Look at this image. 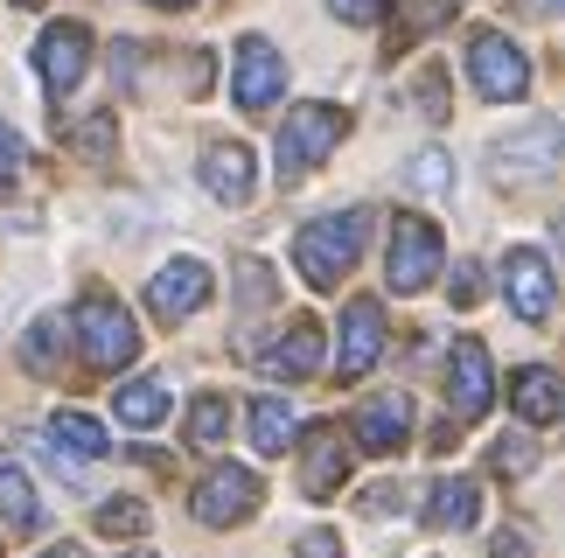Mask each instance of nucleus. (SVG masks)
<instances>
[{
  "label": "nucleus",
  "mask_w": 565,
  "mask_h": 558,
  "mask_svg": "<svg viewBox=\"0 0 565 558\" xmlns=\"http://www.w3.org/2000/svg\"><path fill=\"white\" fill-rule=\"evenodd\" d=\"M447 405H454V419H482L495 405V363L475 335H461L447 350Z\"/></svg>",
  "instance_id": "obj_11"
},
{
  "label": "nucleus",
  "mask_w": 565,
  "mask_h": 558,
  "mask_svg": "<svg viewBox=\"0 0 565 558\" xmlns=\"http://www.w3.org/2000/svg\"><path fill=\"white\" fill-rule=\"evenodd\" d=\"M245 426H252V447H258L266 461H273V454H294V440H300V419H294L287 398H252Z\"/></svg>",
  "instance_id": "obj_22"
},
{
  "label": "nucleus",
  "mask_w": 565,
  "mask_h": 558,
  "mask_svg": "<svg viewBox=\"0 0 565 558\" xmlns=\"http://www.w3.org/2000/svg\"><path fill=\"white\" fill-rule=\"evenodd\" d=\"M363 245H371V210H329V217L294 230V266L315 293H335L363 259Z\"/></svg>",
  "instance_id": "obj_1"
},
{
  "label": "nucleus",
  "mask_w": 565,
  "mask_h": 558,
  "mask_svg": "<svg viewBox=\"0 0 565 558\" xmlns=\"http://www.w3.org/2000/svg\"><path fill=\"white\" fill-rule=\"evenodd\" d=\"M440 266H447L440 224L419 217V210L391 217V251H384V279H391V293H426L433 279H440Z\"/></svg>",
  "instance_id": "obj_3"
},
{
  "label": "nucleus",
  "mask_w": 565,
  "mask_h": 558,
  "mask_svg": "<svg viewBox=\"0 0 565 558\" xmlns=\"http://www.w3.org/2000/svg\"><path fill=\"white\" fill-rule=\"evenodd\" d=\"M84 71H92V29H84V21H50V29L35 35V77H42V92L63 105L84 84Z\"/></svg>",
  "instance_id": "obj_8"
},
{
  "label": "nucleus",
  "mask_w": 565,
  "mask_h": 558,
  "mask_svg": "<svg viewBox=\"0 0 565 558\" xmlns=\"http://www.w3.org/2000/svg\"><path fill=\"white\" fill-rule=\"evenodd\" d=\"M489 558H531V538H524V530H495V538H489Z\"/></svg>",
  "instance_id": "obj_38"
},
{
  "label": "nucleus",
  "mask_w": 565,
  "mask_h": 558,
  "mask_svg": "<svg viewBox=\"0 0 565 558\" xmlns=\"http://www.w3.org/2000/svg\"><path fill=\"white\" fill-rule=\"evenodd\" d=\"M147 524H154V517H147L140 496H105L98 503V538H140Z\"/></svg>",
  "instance_id": "obj_29"
},
{
  "label": "nucleus",
  "mask_w": 565,
  "mask_h": 558,
  "mask_svg": "<svg viewBox=\"0 0 565 558\" xmlns=\"http://www.w3.org/2000/svg\"><path fill=\"white\" fill-rule=\"evenodd\" d=\"M510 405H516V419L524 426H552L565 412V384L552 363H524V371L510 377Z\"/></svg>",
  "instance_id": "obj_17"
},
{
  "label": "nucleus",
  "mask_w": 565,
  "mask_h": 558,
  "mask_svg": "<svg viewBox=\"0 0 565 558\" xmlns=\"http://www.w3.org/2000/svg\"><path fill=\"white\" fill-rule=\"evenodd\" d=\"M42 558H84V545H50Z\"/></svg>",
  "instance_id": "obj_40"
},
{
  "label": "nucleus",
  "mask_w": 565,
  "mask_h": 558,
  "mask_svg": "<svg viewBox=\"0 0 565 558\" xmlns=\"http://www.w3.org/2000/svg\"><path fill=\"white\" fill-rule=\"evenodd\" d=\"M426 524L433 530H475L482 524V489H475L468 475H447L426 489Z\"/></svg>",
  "instance_id": "obj_20"
},
{
  "label": "nucleus",
  "mask_w": 565,
  "mask_h": 558,
  "mask_svg": "<svg viewBox=\"0 0 565 558\" xmlns=\"http://www.w3.org/2000/svg\"><path fill=\"white\" fill-rule=\"evenodd\" d=\"M224 433H231V398L224 391H203V398L189 405V419H182V440L210 454V447H224Z\"/></svg>",
  "instance_id": "obj_25"
},
{
  "label": "nucleus",
  "mask_w": 565,
  "mask_h": 558,
  "mask_svg": "<svg viewBox=\"0 0 565 558\" xmlns=\"http://www.w3.org/2000/svg\"><path fill=\"white\" fill-rule=\"evenodd\" d=\"M350 461H356V447L342 426H308L300 433V489L308 496H335L342 482H350Z\"/></svg>",
  "instance_id": "obj_14"
},
{
  "label": "nucleus",
  "mask_w": 565,
  "mask_h": 558,
  "mask_svg": "<svg viewBox=\"0 0 565 558\" xmlns=\"http://www.w3.org/2000/svg\"><path fill=\"white\" fill-rule=\"evenodd\" d=\"M342 140H350V112H342V105H321V98L315 105H294V112L279 119V147H273L279 182H308Z\"/></svg>",
  "instance_id": "obj_2"
},
{
  "label": "nucleus",
  "mask_w": 565,
  "mask_h": 558,
  "mask_svg": "<svg viewBox=\"0 0 565 558\" xmlns=\"http://www.w3.org/2000/svg\"><path fill=\"white\" fill-rule=\"evenodd\" d=\"M350 433H356V454H405L412 447V398L405 391H377V398H363L356 405V419H350Z\"/></svg>",
  "instance_id": "obj_12"
},
{
  "label": "nucleus",
  "mask_w": 565,
  "mask_h": 558,
  "mask_svg": "<svg viewBox=\"0 0 565 558\" xmlns=\"http://www.w3.org/2000/svg\"><path fill=\"white\" fill-rule=\"evenodd\" d=\"M294 551L300 558H342V538H335L329 524H315V530H300V538H294Z\"/></svg>",
  "instance_id": "obj_36"
},
{
  "label": "nucleus",
  "mask_w": 565,
  "mask_h": 558,
  "mask_svg": "<svg viewBox=\"0 0 565 558\" xmlns=\"http://www.w3.org/2000/svg\"><path fill=\"white\" fill-rule=\"evenodd\" d=\"M482 293H489V279H482V266H454V287H447V300L454 308H482Z\"/></svg>",
  "instance_id": "obj_33"
},
{
  "label": "nucleus",
  "mask_w": 565,
  "mask_h": 558,
  "mask_svg": "<svg viewBox=\"0 0 565 558\" xmlns=\"http://www.w3.org/2000/svg\"><path fill=\"white\" fill-rule=\"evenodd\" d=\"M447 21H454V0H405V21H398V35H391V42L426 35V29H447Z\"/></svg>",
  "instance_id": "obj_30"
},
{
  "label": "nucleus",
  "mask_w": 565,
  "mask_h": 558,
  "mask_svg": "<svg viewBox=\"0 0 565 558\" xmlns=\"http://www.w3.org/2000/svg\"><path fill=\"white\" fill-rule=\"evenodd\" d=\"M50 440H56V447H71L77 461H105V454H113V433H105L92 412H77V405L50 412Z\"/></svg>",
  "instance_id": "obj_23"
},
{
  "label": "nucleus",
  "mask_w": 565,
  "mask_h": 558,
  "mask_svg": "<svg viewBox=\"0 0 565 558\" xmlns=\"http://www.w3.org/2000/svg\"><path fill=\"white\" fill-rule=\"evenodd\" d=\"M273 266H258V259H245L237 266V300H245V308H273Z\"/></svg>",
  "instance_id": "obj_32"
},
{
  "label": "nucleus",
  "mask_w": 565,
  "mask_h": 558,
  "mask_svg": "<svg viewBox=\"0 0 565 558\" xmlns=\"http://www.w3.org/2000/svg\"><path fill=\"white\" fill-rule=\"evenodd\" d=\"M468 84L489 105H516V98L531 92V56L516 50L503 29H475L468 35Z\"/></svg>",
  "instance_id": "obj_5"
},
{
  "label": "nucleus",
  "mask_w": 565,
  "mask_h": 558,
  "mask_svg": "<svg viewBox=\"0 0 565 558\" xmlns=\"http://www.w3.org/2000/svg\"><path fill=\"white\" fill-rule=\"evenodd\" d=\"M77 350H84V363H92V371H126V363L140 356L134 314H126L113 293H84V300H77Z\"/></svg>",
  "instance_id": "obj_4"
},
{
  "label": "nucleus",
  "mask_w": 565,
  "mask_h": 558,
  "mask_svg": "<svg viewBox=\"0 0 565 558\" xmlns=\"http://www.w3.org/2000/svg\"><path fill=\"white\" fill-rule=\"evenodd\" d=\"M56 356H63V321L35 314L29 335H21V363H29V371H56Z\"/></svg>",
  "instance_id": "obj_28"
},
{
  "label": "nucleus",
  "mask_w": 565,
  "mask_h": 558,
  "mask_svg": "<svg viewBox=\"0 0 565 558\" xmlns=\"http://www.w3.org/2000/svg\"><path fill=\"white\" fill-rule=\"evenodd\" d=\"M113 412H119V426H134V433H154V426L175 412V398H168L161 377H126L113 391Z\"/></svg>",
  "instance_id": "obj_21"
},
{
  "label": "nucleus",
  "mask_w": 565,
  "mask_h": 558,
  "mask_svg": "<svg viewBox=\"0 0 565 558\" xmlns=\"http://www.w3.org/2000/svg\"><path fill=\"white\" fill-rule=\"evenodd\" d=\"M405 98H412V112H419L426 126H440V119L454 112V92H447V71H440V63H426V71L412 77V92H405Z\"/></svg>",
  "instance_id": "obj_26"
},
{
  "label": "nucleus",
  "mask_w": 565,
  "mask_h": 558,
  "mask_svg": "<svg viewBox=\"0 0 565 558\" xmlns=\"http://www.w3.org/2000/svg\"><path fill=\"white\" fill-rule=\"evenodd\" d=\"M531 468H537L531 433H503V440H495V475H531Z\"/></svg>",
  "instance_id": "obj_31"
},
{
  "label": "nucleus",
  "mask_w": 565,
  "mask_h": 558,
  "mask_svg": "<svg viewBox=\"0 0 565 558\" xmlns=\"http://www.w3.org/2000/svg\"><path fill=\"white\" fill-rule=\"evenodd\" d=\"M552 140H558L552 126L531 119L524 133H503V140L489 147V168H495L503 182H537V175H552Z\"/></svg>",
  "instance_id": "obj_16"
},
{
  "label": "nucleus",
  "mask_w": 565,
  "mask_h": 558,
  "mask_svg": "<svg viewBox=\"0 0 565 558\" xmlns=\"http://www.w3.org/2000/svg\"><path fill=\"white\" fill-rule=\"evenodd\" d=\"M335 335H342V342H335V377H342V384L371 377L377 356H384V308H377V300H350Z\"/></svg>",
  "instance_id": "obj_13"
},
{
  "label": "nucleus",
  "mask_w": 565,
  "mask_h": 558,
  "mask_svg": "<svg viewBox=\"0 0 565 558\" xmlns=\"http://www.w3.org/2000/svg\"><path fill=\"white\" fill-rule=\"evenodd\" d=\"M558 419H565V412H558Z\"/></svg>",
  "instance_id": "obj_43"
},
{
  "label": "nucleus",
  "mask_w": 565,
  "mask_h": 558,
  "mask_svg": "<svg viewBox=\"0 0 565 558\" xmlns=\"http://www.w3.org/2000/svg\"><path fill=\"white\" fill-rule=\"evenodd\" d=\"M258 503H266V482H258L252 468H237V461H216L189 496L195 524H210V530H237L245 517H258Z\"/></svg>",
  "instance_id": "obj_6"
},
{
  "label": "nucleus",
  "mask_w": 565,
  "mask_h": 558,
  "mask_svg": "<svg viewBox=\"0 0 565 558\" xmlns=\"http://www.w3.org/2000/svg\"><path fill=\"white\" fill-rule=\"evenodd\" d=\"M363 509H371V517H391V509H398V489H363Z\"/></svg>",
  "instance_id": "obj_39"
},
{
  "label": "nucleus",
  "mask_w": 565,
  "mask_h": 558,
  "mask_svg": "<svg viewBox=\"0 0 565 558\" xmlns=\"http://www.w3.org/2000/svg\"><path fill=\"white\" fill-rule=\"evenodd\" d=\"M21 168H29V140H21L8 119H0V182H14Z\"/></svg>",
  "instance_id": "obj_35"
},
{
  "label": "nucleus",
  "mask_w": 565,
  "mask_h": 558,
  "mask_svg": "<svg viewBox=\"0 0 565 558\" xmlns=\"http://www.w3.org/2000/svg\"><path fill=\"white\" fill-rule=\"evenodd\" d=\"M405 182L419 189V196H447V189H454V161H447V147H419V154L405 161Z\"/></svg>",
  "instance_id": "obj_27"
},
{
  "label": "nucleus",
  "mask_w": 565,
  "mask_h": 558,
  "mask_svg": "<svg viewBox=\"0 0 565 558\" xmlns=\"http://www.w3.org/2000/svg\"><path fill=\"white\" fill-rule=\"evenodd\" d=\"M195 175H203V189H210L216 203H231V210L258 196V161H252V147H245V140H210Z\"/></svg>",
  "instance_id": "obj_15"
},
{
  "label": "nucleus",
  "mask_w": 565,
  "mask_h": 558,
  "mask_svg": "<svg viewBox=\"0 0 565 558\" xmlns=\"http://www.w3.org/2000/svg\"><path fill=\"white\" fill-rule=\"evenodd\" d=\"M154 8H195V0H154Z\"/></svg>",
  "instance_id": "obj_41"
},
{
  "label": "nucleus",
  "mask_w": 565,
  "mask_h": 558,
  "mask_svg": "<svg viewBox=\"0 0 565 558\" xmlns=\"http://www.w3.org/2000/svg\"><path fill=\"white\" fill-rule=\"evenodd\" d=\"M126 558H154V551H126Z\"/></svg>",
  "instance_id": "obj_42"
},
{
  "label": "nucleus",
  "mask_w": 565,
  "mask_h": 558,
  "mask_svg": "<svg viewBox=\"0 0 565 558\" xmlns=\"http://www.w3.org/2000/svg\"><path fill=\"white\" fill-rule=\"evenodd\" d=\"M335 21H350V29H377V21L391 14V0H329Z\"/></svg>",
  "instance_id": "obj_34"
},
{
  "label": "nucleus",
  "mask_w": 565,
  "mask_h": 558,
  "mask_svg": "<svg viewBox=\"0 0 565 558\" xmlns=\"http://www.w3.org/2000/svg\"><path fill=\"white\" fill-rule=\"evenodd\" d=\"M210 293H216V279L203 259H168L154 279H147V314L161 321V329H175V321H189L195 308H210Z\"/></svg>",
  "instance_id": "obj_9"
},
{
  "label": "nucleus",
  "mask_w": 565,
  "mask_h": 558,
  "mask_svg": "<svg viewBox=\"0 0 565 558\" xmlns=\"http://www.w3.org/2000/svg\"><path fill=\"white\" fill-rule=\"evenodd\" d=\"M113 77L119 84H140V42H113Z\"/></svg>",
  "instance_id": "obj_37"
},
{
  "label": "nucleus",
  "mask_w": 565,
  "mask_h": 558,
  "mask_svg": "<svg viewBox=\"0 0 565 558\" xmlns=\"http://www.w3.org/2000/svg\"><path fill=\"white\" fill-rule=\"evenodd\" d=\"M231 98H237V112H245V119H266L273 105L287 98V56H279L266 35H245V42H237Z\"/></svg>",
  "instance_id": "obj_7"
},
{
  "label": "nucleus",
  "mask_w": 565,
  "mask_h": 558,
  "mask_svg": "<svg viewBox=\"0 0 565 558\" xmlns=\"http://www.w3.org/2000/svg\"><path fill=\"white\" fill-rule=\"evenodd\" d=\"M503 300H510L516 321H552L558 279H552V259H545V251H531V245L510 251V259H503Z\"/></svg>",
  "instance_id": "obj_10"
},
{
  "label": "nucleus",
  "mask_w": 565,
  "mask_h": 558,
  "mask_svg": "<svg viewBox=\"0 0 565 558\" xmlns=\"http://www.w3.org/2000/svg\"><path fill=\"white\" fill-rule=\"evenodd\" d=\"M63 140H71V154H77V161H92V168H105V161L119 154V126H113V112L71 119V126H63Z\"/></svg>",
  "instance_id": "obj_24"
},
{
  "label": "nucleus",
  "mask_w": 565,
  "mask_h": 558,
  "mask_svg": "<svg viewBox=\"0 0 565 558\" xmlns=\"http://www.w3.org/2000/svg\"><path fill=\"white\" fill-rule=\"evenodd\" d=\"M258 363H266V377H315L321 371V321H308V314L287 321V335H279Z\"/></svg>",
  "instance_id": "obj_19"
},
{
  "label": "nucleus",
  "mask_w": 565,
  "mask_h": 558,
  "mask_svg": "<svg viewBox=\"0 0 565 558\" xmlns=\"http://www.w3.org/2000/svg\"><path fill=\"white\" fill-rule=\"evenodd\" d=\"M42 496H35V482H29V468H21L14 454H0V524L14 530V538H35L42 530Z\"/></svg>",
  "instance_id": "obj_18"
}]
</instances>
